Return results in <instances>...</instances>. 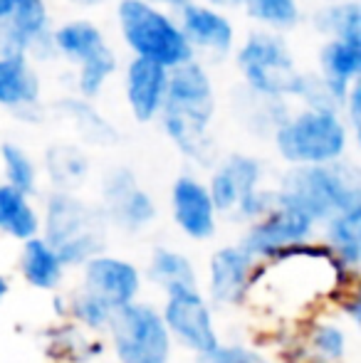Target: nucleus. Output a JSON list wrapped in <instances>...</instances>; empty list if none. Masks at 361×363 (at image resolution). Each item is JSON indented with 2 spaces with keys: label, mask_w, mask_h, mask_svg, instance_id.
I'll list each match as a JSON object with an SVG mask.
<instances>
[{
  "label": "nucleus",
  "mask_w": 361,
  "mask_h": 363,
  "mask_svg": "<svg viewBox=\"0 0 361 363\" xmlns=\"http://www.w3.org/2000/svg\"><path fill=\"white\" fill-rule=\"evenodd\" d=\"M216 116V86L206 65L196 57L169 69L166 101L161 106V129L183 156L211 166L216 146L211 121Z\"/></svg>",
  "instance_id": "f257e3e1"
},
{
  "label": "nucleus",
  "mask_w": 361,
  "mask_h": 363,
  "mask_svg": "<svg viewBox=\"0 0 361 363\" xmlns=\"http://www.w3.org/2000/svg\"><path fill=\"white\" fill-rule=\"evenodd\" d=\"M277 198L307 213L314 223L329 220L337 213L361 206L359 173L342 158L329 163L292 166L279 183Z\"/></svg>",
  "instance_id": "f03ea898"
},
{
  "label": "nucleus",
  "mask_w": 361,
  "mask_h": 363,
  "mask_svg": "<svg viewBox=\"0 0 361 363\" xmlns=\"http://www.w3.org/2000/svg\"><path fill=\"white\" fill-rule=\"evenodd\" d=\"M114 15L121 43L134 57L151 60L169 69L196 57L176 15L166 8L149 0H116Z\"/></svg>",
  "instance_id": "7ed1b4c3"
},
{
  "label": "nucleus",
  "mask_w": 361,
  "mask_h": 363,
  "mask_svg": "<svg viewBox=\"0 0 361 363\" xmlns=\"http://www.w3.org/2000/svg\"><path fill=\"white\" fill-rule=\"evenodd\" d=\"M349 126L334 109H304L287 114V119L272 131V141L282 161L289 166L329 163L344 158L349 146Z\"/></svg>",
  "instance_id": "20e7f679"
},
{
  "label": "nucleus",
  "mask_w": 361,
  "mask_h": 363,
  "mask_svg": "<svg viewBox=\"0 0 361 363\" xmlns=\"http://www.w3.org/2000/svg\"><path fill=\"white\" fill-rule=\"evenodd\" d=\"M235 62L248 91L270 99H294L302 72L284 38L272 30H255L238 48Z\"/></svg>",
  "instance_id": "39448f33"
},
{
  "label": "nucleus",
  "mask_w": 361,
  "mask_h": 363,
  "mask_svg": "<svg viewBox=\"0 0 361 363\" xmlns=\"http://www.w3.org/2000/svg\"><path fill=\"white\" fill-rule=\"evenodd\" d=\"M45 242L62 264H82L104 250V213L82 203L72 191H55L48 201Z\"/></svg>",
  "instance_id": "423d86ee"
},
{
  "label": "nucleus",
  "mask_w": 361,
  "mask_h": 363,
  "mask_svg": "<svg viewBox=\"0 0 361 363\" xmlns=\"http://www.w3.org/2000/svg\"><path fill=\"white\" fill-rule=\"evenodd\" d=\"M109 329L121 363H166L169 359V329L151 306L134 301L116 306Z\"/></svg>",
  "instance_id": "0eeeda50"
},
{
  "label": "nucleus",
  "mask_w": 361,
  "mask_h": 363,
  "mask_svg": "<svg viewBox=\"0 0 361 363\" xmlns=\"http://www.w3.org/2000/svg\"><path fill=\"white\" fill-rule=\"evenodd\" d=\"M0 55H28L30 60H55L52 20L48 0H18L0 25Z\"/></svg>",
  "instance_id": "6e6552de"
},
{
  "label": "nucleus",
  "mask_w": 361,
  "mask_h": 363,
  "mask_svg": "<svg viewBox=\"0 0 361 363\" xmlns=\"http://www.w3.org/2000/svg\"><path fill=\"white\" fill-rule=\"evenodd\" d=\"M176 23L186 35L193 55L223 60L235 48L233 20L216 5H208L203 0H188L181 8H176Z\"/></svg>",
  "instance_id": "1a4fd4ad"
},
{
  "label": "nucleus",
  "mask_w": 361,
  "mask_h": 363,
  "mask_svg": "<svg viewBox=\"0 0 361 363\" xmlns=\"http://www.w3.org/2000/svg\"><path fill=\"white\" fill-rule=\"evenodd\" d=\"M312 225L314 220L307 213L279 201L277 191H274V206L252 225L240 247L248 255H252V257H257V255H274L279 250L289 247V245L302 242L312 233Z\"/></svg>",
  "instance_id": "9d476101"
},
{
  "label": "nucleus",
  "mask_w": 361,
  "mask_h": 363,
  "mask_svg": "<svg viewBox=\"0 0 361 363\" xmlns=\"http://www.w3.org/2000/svg\"><path fill=\"white\" fill-rule=\"evenodd\" d=\"M101 198H104L106 216L119 228L136 233L146 228L156 218V206L151 196L139 186L136 176L129 168H111L101 178Z\"/></svg>",
  "instance_id": "9b49d317"
},
{
  "label": "nucleus",
  "mask_w": 361,
  "mask_h": 363,
  "mask_svg": "<svg viewBox=\"0 0 361 363\" xmlns=\"http://www.w3.org/2000/svg\"><path fill=\"white\" fill-rule=\"evenodd\" d=\"M164 324L166 329L174 331L183 344L191 346L198 354H206V351L218 346L211 311H208L206 301L196 289L171 291L164 309Z\"/></svg>",
  "instance_id": "f8f14e48"
},
{
  "label": "nucleus",
  "mask_w": 361,
  "mask_h": 363,
  "mask_svg": "<svg viewBox=\"0 0 361 363\" xmlns=\"http://www.w3.org/2000/svg\"><path fill=\"white\" fill-rule=\"evenodd\" d=\"M43 84L28 55H0V106L25 121H38Z\"/></svg>",
  "instance_id": "ddd939ff"
},
{
  "label": "nucleus",
  "mask_w": 361,
  "mask_h": 363,
  "mask_svg": "<svg viewBox=\"0 0 361 363\" xmlns=\"http://www.w3.org/2000/svg\"><path fill=\"white\" fill-rule=\"evenodd\" d=\"M166 86H169V67L144 57H131L124 69V96L131 116L139 124L159 119L161 106L166 101Z\"/></svg>",
  "instance_id": "4468645a"
},
{
  "label": "nucleus",
  "mask_w": 361,
  "mask_h": 363,
  "mask_svg": "<svg viewBox=\"0 0 361 363\" xmlns=\"http://www.w3.org/2000/svg\"><path fill=\"white\" fill-rule=\"evenodd\" d=\"M262 163L245 153H231L221 166L213 171L208 193L216 213H231L240 206L245 198L260 188Z\"/></svg>",
  "instance_id": "2eb2a0df"
},
{
  "label": "nucleus",
  "mask_w": 361,
  "mask_h": 363,
  "mask_svg": "<svg viewBox=\"0 0 361 363\" xmlns=\"http://www.w3.org/2000/svg\"><path fill=\"white\" fill-rule=\"evenodd\" d=\"M176 225L193 240H206L216 233V208L208 186L193 176H179L171 188Z\"/></svg>",
  "instance_id": "dca6fc26"
},
{
  "label": "nucleus",
  "mask_w": 361,
  "mask_h": 363,
  "mask_svg": "<svg viewBox=\"0 0 361 363\" xmlns=\"http://www.w3.org/2000/svg\"><path fill=\"white\" fill-rule=\"evenodd\" d=\"M84 287L89 294L99 296L111 309H116V306L134 301L136 291H139V272L134 264L124 262V259L94 255L87 259Z\"/></svg>",
  "instance_id": "f3484780"
},
{
  "label": "nucleus",
  "mask_w": 361,
  "mask_h": 363,
  "mask_svg": "<svg viewBox=\"0 0 361 363\" xmlns=\"http://www.w3.org/2000/svg\"><path fill=\"white\" fill-rule=\"evenodd\" d=\"M52 48L55 57L67 60L70 65L77 67L94 55L104 52L109 43H106V35L101 33L96 23H91L87 18H74L52 28Z\"/></svg>",
  "instance_id": "a211bd4d"
},
{
  "label": "nucleus",
  "mask_w": 361,
  "mask_h": 363,
  "mask_svg": "<svg viewBox=\"0 0 361 363\" xmlns=\"http://www.w3.org/2000/svg\"><path fill=\"white\" fill-rule=\"evenodd\" d=\"M250 267L252 255H248L243 247L218 250L211 259V291L216 301H223V304L240 301L248 289Z\"/></svg>",
  "instance_id": "6ab92c4d"
},
{
  "label": "nucleus",
  "mask_w": 361,
  "mask_h": 363,
  "mask_svg": "<svg viewBox=\"0 0 361 363\" xmlns=\"http://www.w3.org/2000/svg\"><path fill=\"white\" fill-rule=\"evenodd\" d=\"M319 74L337 91L347 94L361 77V40L329 38L319 50Z\"/></svg>",
  "instance_id": "aec40b11"
},
{
  "label": "nucleus",
  "mask_w": 361,
  "mask_h": 363,
  "mask_svg": "<svg viewBox=\"0 0 361 363\" xmlns=\"http://www.w3.org/2000/svg\"><path fill=\"white\" fill-rule=\"evenodd\" d=\"M55 111H60L62 116L72 119V126L77 129V134L82 136L89 144H99V146H109L116 144L119 134L116 129L99 114L94 104L84 96H67V99H60L55 104Z\"/></svg>",
  "instance_id": "412c9836"
},
{
  "label": "nucleus",
  "mask_w": 361,
  "mask_h": 363,
  "mask_svg": "<svg viewBox=\"0 0 361 363\" xmlns=\"http://www.w3.org/2000/svg\"><path fill=\"white\" fill-rule=\"evenodd\" d=\"M40 230V218L30 206V196L10 183H0V233L18 240L35 238Z\"/></svg>",
  "instance_id": "4be33fe9"
},
{
  "label": "nucleus",
  "mask_w": 361,
  "mask_h": 363,
  "mask_svg": "<svg viewBox=\"0 0 361 363\" xmlns=\"http://www.w3.org/2000/svg\"><path fill=\"white\" fill-rule=\"evenodd\" d=\"M312 28L327 40H361V5L357 0H327L314 10Z\"/></svg>",
  "instance_id": "5701e85b"
},
{
  "label": "nucleus",
  "mask_w": 361,
  "mask_h": 363,
  "mask_svg": "<svg viewBox=\"0 0 361 363\" xmlns=\"http://www.w3.org/2000/svg\"><path fill=\"white\" fill-rule=\"evenodd\" d=\"M45 168L57 191H74L89 173V158L79 146L52 144L45 153Z\"/></svg>",
  "instance_id": "b1692460"
},
{
  "label": "nucleus",
  "mask_w": 361,
  "mask_h": 363,
  "mask_svg": "<svg viewBox=\"0 0 361 363\" xmlns=\"http://www.w3.org/2000/svg\"><path fill=\"white\" fill-rule=\"evenodd\" d=\"M23 274L33 287L52 289L62 279V262L45 240L30 238L23 250Z\"/></svg>",
  "instance_id": "393cba45"
},
{
  "label": "nucleus",
  "mask_w": 361,
  "mask_h": 363,
  "mask_svg": "<svg viewBox=\"0 0 361 363\" xmlns=\"http://www.w3.org/2000/svg\"><path fill=\"white\" fill-rule=\"evenodd\" d=\"M149 277L169 294L181 289H196V274H193L191 262L174 250H156L149 264Z\"/></svg>",
  "instance_id": "a878e982"
},
{
  "label": "nucleus",
  "mask_w": 361,
  "mask_h": 363,
  "mask_svg": "<svg viewBox=\"0 0 361 363\" xmlns=\"http://www.w3.org/2000/svg\"><path fill=\"white\" fill-rule=\"evenodd\" d=\"M243 5L260 28L272 33L294 30L302 20L299 0H243Z\"/></svg>",
  "instance_id": "bb28decb"
},
{
  "label": "nucleus",
  "mask_w": 361,
  "mask_h": 363,
  "mask_svg": "<svg viewBox=\"0 0 361 363\" xmlns=\"http://www.w3.org/2000/svg\"><path fill=\"white\" fill-rule=\"evenodd\" d=\"M327 235L339 257L349 264H357L361 257V206L329 218Z\"/></svg>",
  "instance_id": "cd10ccee"
},
{
  "label": "nucleus",
  "mask_w": 361,
  "mask_h": 363,
  "mask_svg": "<svg viewBox=\"0 0 361 363\" xmlns=\"http://www.w3.org/2000/svg\"><path fill=\"white\" fill-rule=\"evenodd\" d=\"M0 161H3L5 183L28 193V196L35 193V188H38V168H35V161L30 158V153L23 146L13 144V141H5L0 146Z\"/></svg>",
  "instance_id": "c85d7f7f"
},
{
  "label": "nucleus",
  "mask_w": 361,
  "mask_h": 363,
  "mask_svg": "<svg viewBox=\"0 0 361 363\" xmlns=\"http://www.w3.org/2000/svg\"><path fill=\"white\" fill-rule=\"evenodd\" d=\"M119 67L114 50L106 48L104 52L94 55L87 62L77 65V91L84 99H96L101 94V89L106 86V82L111 79V74Z\"/></svg>",
  "instance_id": "c756f323"
},
{
  "label": "nucleus",
  "mask_w": 361,
  "mask_h": 363,
  "mask_svg": "<svg viewBox=\"0 0 361 363\" xmlns=\"http://www.w3.org/2000/svg\"><path fill=\"white\" fill-rule=\"evenodd\" d=\"M111 311L114 309H111L106 301H101L99 296L89 294V291H84V294L77 296V301H74V314H77L87 326H91V329L109 326Z\"/></svg>",
  "instance_id": "7c9ffc66"
},
{
  "label": "nucleus",
  "mask_w": 361,
  "mask_h": 363,
  "mask_svg": "<svg viewBox=\"0 0 361 363\" xmlns=\"http://www.w3.org/2000/svg\"><path fill=\"white\" fill-rule=\"evenodd\" d=\"M314 351L324 359H342L344 346H347V336L337 326H319L312 336Z\"/></svg>",
  "instance_id": "2f4dec72"
},
{
  "label": "nucleus",
  "mask_w": 361,
  "mask_h": 363,
  "mask_svg": "<svg viewBox=\"0 0 361 363\" xmlns=\"http://www.w3.org/2000/svg\"><path fill=\"white\" fill-rule=\"evenodd\" d=\"M198 363H265L257 354L240 346H221L206 351V354H198Z\"/></svg>",
  "instance_id": "473e14b6"
},
{
  "label": "nucleus",
  "mask_w": 361,
  "mask_h": 363,
  "mask_svg": "<svg viewBox=\"0 0 361 363\" xmlns=\"http://www.w3.org/2000/svg\"><path fill=\"white\" fill-rule=\"evenodd\" d=\"M342 119H344V124L349 126L352 134H359V124H361V84H359V79L349 86L347 99H344V104H342Z\"/></svg>",
  "instance_id": "72a5a7b5"
},
{
  "label": "nucleus",
  "mask_w": 361,
  "mask_h": 363,
  "mask_svg": "<svg viewBox=\"0 0 361 363\" xmlns=\"http://www.w3.org/2000/svg\"><path fill=\"white\" fill-rule=\"evenodd\" d=\"M15 5H18V0H0V25L10 18V13L15 10Z\"/></svg>",
  "instance_id": "f704fd0d"
},
{
  "label": "nucleus",
  "mask_w": 361,
  "mask_h": 363,
  "mask_svg": "<svg viewBox=\"0 0 361 363\" xmlns=\"http://www.w3.org/2000/svg\"><path fill=\"white\" fill-rule=\"evenodd\" d=\"M203 3L216 5V8H221V10H228V8H240L243 0H203Z\"/></svg>",
  "instance_id": "c9c22d12"
},
{
  "label": "nucleus",
  "mask_w": 361,
  "mask_h": 363,
  "mask_svg": "<svg viewBox=\"0 0 361 363\" xmlns=\"http://www.w3.org/2000/svg\"><path fill=\"white\" fill-rule=\"evenodd\" d=\"M67 3L77 5V8H99V5L109 3V0H67Z\"/></svg>",
  "instance_id": "e433bc0d"
},
{
  "label": "nucleus",
  "mask_w": 361,
  "mask_h": 363,
  "mask_svg": "<svg viewBox=\"0 0 361 363\" xmlns=\"http://www.w3.org/2000/svg\"><path fill=\"white\" fill-rule=\"evenodd\" d=\"M149 3L159 5V8H171V10H176V8H181L183 3H188V0H149Z\"/></svg>",
  "instance_id": "4c0bfd02"
},
{
  "label": "nucleus",
  "mask_w": 361,
  "mask_h": 363,
  "mask_svg": "<svg viewBox=\"0 0 361 363\" xmlns=\"http://www.w3.org/2000/svg\"><path fill=\"white\" fill-rule=\"evenodd\" d=\"M5 294H8V282H5V277H0V301H3Z\"/></svg>",
  "instance_id": "58836bf2"
}]
</instances>
